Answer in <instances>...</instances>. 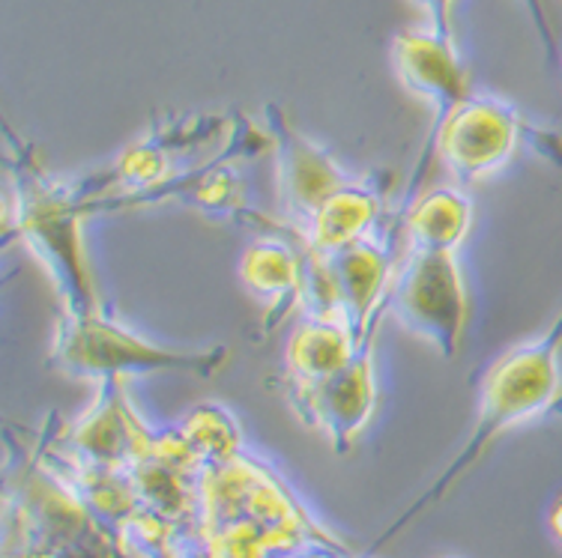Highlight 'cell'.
Here are the masks:
<instances>
[{
  "label": "cell",
  "instance_id": "cell-1",
  "mask_svg": "<svg viewBox=\"0 0 562 558\" xmlns=\"http://www.w3.org/2000/svg\"><path fill=\"white\" fill-rule=\"evenodd\" d=\"M198 540L201 549L189 558H284L303 547H333L350 556L263 463L243 452L201 475Z\"/></svg>",
  "mask_w": 562,
  "mask_h": 558
},
{
  "label": "cell",
  "instance_id": "cell-2",
  "mask_svg": "<svg viewBox=\"0 0 562 558\" xmlns=\"http://www.w3.org/2000/svg\"><path fill=\"white\" fill-rule=\"evenodd\" d=\"M562 311L557 320L548 326V332H541L532 341L512 346L487 367L479 386V415L476 428L464 442V448L458 452L446 472L434 481L431 490L419 496V502L401 514L390 526L386 535H380L371 549H380L386 540L398 535L401 528H407L425 508L437 505L454 483L461 481L473 466L487 454V448L506 433V430L518 428L524 421H532L553 412L557 403L562 400Z\"/></svg>",
  "mask_w": 562,
  "mask_h": 558
},
{
  "label": "cell",
  "instance_id": "cell-3",
  "mask_svg": "<svg viewBox=\"0 0 562 558\" xmlns=\"http://www.w3.org/2000/svg\"><path fill=\"white\" fill-rule=\"evenodd\" d=\"M15 213H19V237L43 263L57 296L64 301V314L85 317L99 311L97 287L87 269L81 246V213L85 201L72 185H60L40 168V161L24 156L19 144V183H15Z\"/></svg>",
  "mask_w": 562,
  "mask_h": 558
},
{
  "label": "cell",
  "instance_id": "cell-4",
  "mask_svg": "<svg viewBox=\"0 0 562 558\" xmlns=\"http://www.w3.org/2000/svg\"><path fill=\"white\" fill-rule=\"evenodd\" d=\"M48 365L66 376L93 379V383L144 374H192L198 379H210L227 365V346L195 350V353L168 350L140 338L138 332H132L102 311L85 317L64 314L57 320Z\"/></svg>",
  "mask_w": 562,
  "mask_h": 558
},
{
  "label": "cell",
  "instance_id": "cell-5",
  "mask_svg": "<svg viewBox=\"0 0 562 558\" xmlns=\"http://www.w3.org/2000/svg\"><path fill=\"white\" fill-rule=\"evenodd\" d=\"M524 140L544 159L562 164V138L557 132L532 126L506 99L470 93L425 144L413 183H419L425 164H431L434 156L443 161L458 183H482L485 176L506 168Z\"/></svg>",
  "mask_w": 562,
  "mask_h": 558
},
{
  "label": "cell",
  "instance_id": "cell-6",
  "mask_svg": "<svg viewBox=\"0 0 562 558\" xmlns=\"http://www.w3.org/2000/svg\"><path fill=\"white\" fill-rule=\"evenodd\" d=\"M386 299L392 317L407 332L428 341L443 358L461 353L470 301L454 254L407 248L392 272Z\"/></svg>",
  "mask_w": 562,
  "mask_h": 558
},
{
  "label": "cell",
  "instance_id": "cell-7",
  "mask_svg": "<svg viewBox=\"0 0 562 558\" xmlns=\"http://www.w3.org/2000/svg\"><path fill=\"white\" fill-rule=\"evenodd\" d=\"M368 326L353 358L341 371L312 386H284V400L305 428H314L333 442L338 454H347L368 428L378 409V376H374V338L380 320Z\"/></svg>",
  "mask_w": 562,
  "mask_h": 558
},
{
  "label": "cell",
  "instance_id": "cell-8",
  "mask_svg": "<svg viewBox=\"0 0 562 558\" xmlns=\"http://www.w3.org/2000/svg\"><path fill=\"white\" fill-rule=\"evenodd\" d=\"M263 117L270 126V140L276 144L281 215H284V225L300 234L308 225L314 209L353 176H347L314 140H308V135L296 129L284 111L267 105Z\"/></svg>",
  "mask_w": 562,
  "mask_h": 558
},
{
  "label": "cell",
  "instance_id": "cell-9",
  "mask_svg": "<svg viewBox=\"0 0 562 558\" xmlns=\"http://www.w3.org/2000/svg\"><path fill=\"white\" fill-rule=\"evenodd\" d=\"M392 66L404 90L434 107L428 129L431 140L440 123L470 96V78L467 66L461 64V54L454 48V36H446L434 27L398 33L392 43Z\"/></svg>",
  "mask_w": 562,
  "mask_h": 558
},
{
  "label": "cell",
  "instance_id": "cell-10",
  "mask_svg": "<svg viewBox=\"0 0 562 558\" xmlns=\"http://www.w3.org/2000/svg\"><path fill=\"white\" fill-rule=\"evenodd\" d=\"M99 398L66 433V454L102 469H130L150 452L156 433L140 424L123 398V383H97Z\"/></svg>",
  "mask_w": 562,
  "mask_h": 558
},
{
  "label": "cell",
  "instance_id": "cell-11",
  "mask_svg": "<svg viewBox=\"0 0 562 558\" xmlns=\"http://www.w3.org/2000/svg\"><path fill=\"white\" fill-rule=\"evenodd\" d=\"M380 227H386V221H383V194L378 183L350 180L314 209L308 225L296 237L321 254H333L338 248L378 237Z\"/></svg>",
  "mask_w": 562,
  "mask_h": 558
},
{
  "label": "cell",
  "instance_id": "cell-12",
  "mask_svg": "<svg viewBox=\"0 0 562 558\" xmlns=\"http://www.w3.org/2000/svg\"><path fill=\"white\" fill-rule=\"evenodd\" d=\"M243 287L267 305V329H276L288 314L303 305V254L300 246L281 239H258L239 258Z\"/></svg>",
  "mask_w": 562,
  "mask_h": 558
},
{
  "label": "cell",
  "instance_id": "cell-13",
  "mask_svg": "<svg viewBox=\"0 0 562 558\" xmlns=\"http://www.w3.org/2000/svg\"><path fill=\"white\" fill-rule=\"evenodd\" d=\"M359 346V334L353 326L341 317H312L305 314V320L296 326L288 338L284 350V386H312L353 358Z\"/></svg>",
  "mask_w": 562,
  "mask_h": 558
},
{
  "label": "cell",
  "instance_id": "cell-14",
  "mask_svg": "<svg viewBox=\"0 0 562 558\" xmlns=\"http://www.w3.org/2000/svg\"><path fill=\"white\" fill-rule=\"evenodd\" d=\"M473 225V204L461 189L440 185L419 194L401 209V230L413 251H443L454 254Z\"/></svg>",
  "mask_w": 562,
  "mask_h": 558
},
{
  "label": "cell",
  "instance_id": "cell-15",
  "mask_svg": "<svg viewBox=\"0 0 562 558\" xmlns=\"http://www.w3.org/2000/svg\"><path fill=\"white\" fill-rule=\"evenodd\" d=\"M180 436L192 448L201 466H216L239 454V428L218 403H201L180 424Z\"/></svg>",
  "mask_w": 562,
  "mask_h": 558
},
{
  "label": "cell",
  "instance_id": "cell-16",
  "mask_svg": "<svg viewBox=\"0 0 562 558\" xmlns=\"http://www.w3.org/2000/svg\"><path fill=\"white\" fill-rule=\"evenodd\" d=\"M524 3V10L530 15L532 27H536V36H539L541 48H544V57L557 64L560 60V48H557V33H553V24L548 19V7H544V0H520Z\"/></svg>",
  "mask_w": 562,
  "mask_h": 558
},
{
  "label": "cell",
  "instance_id": "cell-17",
  "mask_svg": "<svg viewBox=\"0 0 562 558\" xmlns=\"http://www.w3.org/2000/svg\"><path fill=\"white\" fill-rule=\"evenodd\" d=\"M411 3H413V7H419V10L425 12V19H428V27L446 33V36H454V31H452L454 0H411Z\"/></svg>",
  "mask_w": 562,
  "mask_h": 558
},
{
  "label": "cell",
  "instance_id": "cell-18",
  "mask_svg": "<svg viewBox=\"0 0 562 558\" xmlns=\"http://www.w3.org/2000/svg\"><path fill=\"white\" fill-rule=\"evenodd\" d=\"M345 556V553H338V549L333 547H303L296 549V553H288L284 558H338Z\"/></svg>",
  "mask_w": 562,
  "mask_h": 558
},
{
  "label": "cell",
  "instance_id": "cell-19",
  "mask_svg": "<svg viewBox=\"0 0 562 558\" xmlns=\"http://www.w3.org/2000/svg\"><path fill=\"white\" fill-rule=\"evenodd\" d=\"M548 526H551L553 540L562 547V496H557V502L551 505V514H548Z\"/></svg>",
  "mask_w": 562,
  "mask_h": 558
},
{
  "label": "cell",
  "instance_id": "cell-20",
  "mask_svg": "<svg viewBox=\"0 0 562 558\" xmlns=\"http://www.w3.org/2000/svg\"><path fill=\"white\" fill-rule=\"evenodd\" d=\"M553 412H560V415H562V400H560V403H557V409H553Z\"/></svg>",
  "mask_w": 562,
  "mask_h": 558
}]
</instances>
